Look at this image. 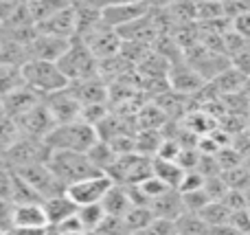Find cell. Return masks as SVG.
I'll return each instance as SVG.
<instances>
[{"instance_id": "ee69618b", "label": "cell", "mask_w": 250, "mask_h": 235, "mask_svg": "<svg viewBox=\"0 0 250 235\" xmlns=\"http://www.w3.org/2000/svg\"><path fill=\"white\" fill-rule=\"evenodd\" d=\"M136 235H178V229H176V222H171V220L156 218L145 231H141Z\"/></svg>"}, {"instance_id": "8fae6325", "label": "cell", "mask_w": 250, "mask_h": 235, "mask_svg": "<svg viewBox=\"0 0 250 235\" xmlns=\"http://www.w3.org/2000/svg\"><path fill=\"white\" fill-rule=\"evenodd\" d=\"M151 7L149 2H112L104 4V22L112 29H123V26L132 24V22L141 20V18L149 16Z\"/></svg>"}, {"instance_id": "44dd1931", "label": "cell", "mask_w": 250, "mask_h": 235, "mask_svg": "<svg viewBox=\"0 0 250 235\" xmlns=\"http://www.w3.org/2000/svg\"><path fill=\"white\" fill-rule=\"evenodd\" d=\"M149 209L154 211L156 218L171 220V222H176L178 218H182V215L187 214L185 200H182V193L178 192V189H171L169 193H165V196H160L158 200H154L149 205Z\"/></svg>"}, {"instance_id": "681fc988", "label": "cell", "mask_w": 250, "mask_h": 235, "mask_svg": "<svg viewBox=\"0 0 250 235\" xmlns=\"http://www.w3.org/2000/svg\"><path fill=\"white\" fill-rule=\"evenodd\" d=\"M233 31L235 33H239L242 38H246L250 42V11L244 13V16H239V18H235L233 20Z\"/></svg>"}, {"instance_id": "60d3db41", "label": "cell", "mask_w": 250, "mask_h": 235, "mask_svg": "<svg viewBox=\"0 0 250 235\" xmlns=\"http://www.w3.org/2000/svg\"><path fill=\"white\" fill-rule=\"evenodd\" d=\"M204 192L208 193V198H211L213 202H224V198L229 196L230 187L226 185V180L220 176H211V178H207V185H204Z\"/></svg>"}, {"instance_id": "3957f363", "label": "cell", "mask_w": 250, "mask_h": 235, "mask_svg": "<svg viewBox=\"0 0 250 235\" xmlns=\"http://www.w3.org/2000/svg\"><path fill=\"white\" fill-rule=\"evenodd\" d=\"M48 167H51L53 174H55L66 187L79 183V180L90 178V176L104 174V171H99L92 165L88 154H79V152H53L51 158H48Z\"/></svg>"}, {"instance_id": "277c9868", "label": "cell", "mask_w": 250, "mask_h": 235, "mask_svg": "<svg viewBox=\"0 0 250 235\" xmlns=\"http://www.w3.org/2000/svg\"><path fill=\"white\" fill-rule=\"evenodd\" d=\"M24 79H26V86L38 90L42 97L55 95V92L66 90V88L70 86L66 75L62 73L60 66L53 64V62L31 60L29 64H24Z\"/></svg>"}, {"instance_id": "836d02e7", "label": "cell", "mask_w": 250, "mask_h": 235, "mask_svg": "<svg viewBox=\"0 0 250 235\" xmlns=\"http://www.w3.org/2000/svg\"><path fill=\"white\" fill-rule=\"evenodd\" d=\"M198 215H200V218H202L211 229H215V227H224V224H229V220H230V209L224 205V202H211V205H208L204 211H200Z\"/></svg>"}, {"instance_id": "83f0119b", "label": "cell", "mask_w": 250, "mask_h": 235, "mask_svg": "<svg viewBox=\"0 0 250 235\" xmlns=\"http://www.w3.org/2000/svg\"><path fill=\"white\" fill-rule=\"evenodd\" d=\"M165 143V134L158 130H138L136 132V152L147 158H156Z\"/></svg>"}, {"instance_id": "7dc6e473", "label": "cell", "mask_w": 250, "mask_h": 235, "mask_svg": "<svg viewBox=\"0 0 250 235\" xmlns=\"http://www.w3.org/2000/svg\"><path fill=\"white\" fill-rule=\"evenodd\" d=\"M224 205L230 209V214H233V211H239V209H248L246 192H235V189H230L229 196L224 198Z\"/></svg>"}, {"instance_id": "f1b7e54d", "label": "cell", "mask_w": 250, "mask_h": 235, "mask_svg": "<svg viewBox=\"0 0 250 235\" xmlns=\"http://www.w3.org/2000/svg\"><path fill=\"white\" fill-rule=\"evenodd\" d=\"M26 4H29L31 18L38 26L42 22H46L48 18H53L57 11H62L68 2H62V0H26Z\"/></svg>"}, {"instance_id": "74e56055", "label": "cell", "mask_w": 250, "mask_h": 235, "mask_svg": "<svg viewBox=\"0 0 250 235\" xmlns=\"http://www.w3.org/2000/svg\"><path fill=\"white\" fill-rule=\"evenodd\" d=\"M24 136H22L20 128H18L16 119H9V117H2V123H0V141H2V152H7V150H11L13 145L18 143V141H22Z\"/></svg>"}, {"instance_id": "4fadbf2b", "label": "cell", "mask_w": 250, "mask_h": 235, "mask_svg": "<svg viewBox=\"0 0 250 235\" xmlns=\"http://www.w3.org/2000/svg\"><path fill=\"white\" fill-rule=\"evenodd\" d=\"M169 84H171V90L180 92V95H185V97H195L208 82L189 64V62L182 60V62H178V64H171Z\"/></svg>"}, {"instance_id": "680465c9", "label": "cell", "mask_w": 250, "mask_h": 235, "mask_svg": "<svg viewBox=\"0 0 250 235\" xmlns=\"http://www.w3.org/2000/svg\"><path fill=\"white\" fill-rule=\"evenodd\" d=\"M248 235H250V233H248Z\"/></svg>"}, {"instance_id": "9c48e42d", "label": "cell", "mask_w": 250, "mask_h": 235, "mask_svg": "<svg viewBox=\"0 0 250 235\" xmlns=\"http://www.w3.org/2000/svg\"><path fill=\"white\" fill-rule=\"evenodd\" d=\"M185 60L189 62V64L193 66V68L198 70L208 84H211L217 75L224 73L226 68H230V57L229 55L208 51V48L202 46V44H198V46L185 51Z\"/></svg>"}, {"instance_id": "6da1fadb", "label": "cell", "mask_w": 250, "mask_h": 235, "mask_svg": "<svg viewBox=\"0 0 250 235\" xmlns=\"http://www.w3.org/2000/svg\"><path fill=\"white\" fill-rule=\"evenodd\" d=\"M97 143H99L97 128L95 126H88V123H83V121L57 126L55 130L46 136V145L53 150V152L88 154Z\"/></svg>"}, {"instance_id": "30bf717a", "label": "cell", "mask_w": 250, "mask_h": 235, "mask_svg": "<svg viewBox=\"0 0 250 235\" xmlns=\"http://www.w3.org/2000/svg\"><path fill=\"white\" fill-rule=\"evenodd\" d=\"M16 123L24 139H40V141H46V136L57 128L55 119L51 117V112H48L44 101L40 106H35L33 110L24 112L22 117H18Z\"/></svg>"}, {"instance_id": "ac0fdd59", "label": "cell", "mask_w": 250, "mask_h": 235, "mask_svg": "<svg viewBox=\"0 0 250 235\" xmlns=\"http://www.w3.org/2000/svg\"><path fill=\"white\" fill-rule=\"evenodd\" d=\"M42 101H44V97L40 95L38 90H33L31 86H24V88H20V90L11 92V95L2 97V117L18 119L24 112L33 110L35 106H40Z\"/></svg>"}, {"instance_id": "9f6ffc18", "label": "cell", "mask_w": 250, "mask_h": 235, "mask_svg": "<svg viewBox=\"0 0 250 235\" xmlns=\"http://www.w3.org/2000/svg\"><path fill=\"white\" fill-rule=\"evenodd\" d=\"M248 134H250V121H248Z\"/></svg>"}, {"instance_id": "d6a6232c", "label": "cell", "mask_w": 250, "mask_h": 235, "mask_svg": "<svg viewBox=\"0 0 250 235\" xmlns=\"http://www.w3.org/2000/svg\"><path fill=\"white\" fill-rule=\"evenodd\" d=\"M176 229L178 235H211V227L198 214H189V211L176 220Z\"/></svg>"}, {"instance_id": "7c38bea8", "label": "cell", "mask_w": 250, "mask_h": 235, "mask_svg": "<svg viewBox=\"0 0 250 235\" xmlns=\"http://www.w3.org/2000/svg\"><path fill=\"white\" fill-rule=\"evenodd\" d=\"M83 42L88 44V48H90L92 55L99 62L112 60V57L121 55V51H123V40H121V35H119V31L108 24L99 26L95 33L83 38Z\"/></svg>"}, {"instance_id": "11a10c76", "label": "cell", "mask_w": 250, "mask_h": 235, "mask_svg": "<svg viewBox=\"0 0 250 235\" xmlns=\"http://www.w3.org/2000/svg\"><path fill=\"white\" fill-rule=\"evenodd\" d=\"M2 235H16L13 231H2Z\"/></svg>"}, {"instance_id": "8d00e7d4", "label": "cell", "mask_w": 250, "mask_h": 235, "mask_svg": "<svg viewBox=\"0 0 250 235\" xmlns=\"http://www.w3.org/2000/svg\"><path fill=\"white\" fill-rule=\"evenodd\" d=\"M222 178L226 180L230 189L235 192H248L250 189V167L242 165V167H235V170H229L222 174Z\"/></svg>"}, {"instance_id": "6f0895ef", "label": "cell", "mask_w": 250, "mask_h": 235, "mask_svg": "<svg viewBox=\"0 0 250 235\" xmlns=\"http://www.w3.org/2000/svg\"><path fill=\"white\" fill-rule=\"evenodd\" d=\"M127 235H136V233H127Z\"/></svg>"}, {"instance_id": "1f68e13d", "label": "cell", "mask_w": 250, "mask_h": 235, "mask_svg": "<svg viewBox=\"0 0 250 235\" xmlns=\"http://www.w3.org/2000/svg\"><path fill=\"white\" fill-rule=\"evenodd\" d=\"M88 158L92 161V165L97 167L99 171H104V174H108V170L117 163V154H114L112 145L105 143V141H99V143L95 145V148L88 152Z\"/></svg>"}, {"instance_id": "db71d44e", "label": "cell", "mask_w": 250, "mask_h": 235, "mask_svg": "<svg viewBox=\"0 0 250 235\" xmlns=\"http://www.w3.org/2000/svg\"><path fill=\"white\" fill-rule=\"evenodd\" d=\"M246 205H248V209H250V189L246 192Z\"/></svg>"}, {"instance_id": "4316f807", "label": "cell", "mask_w": 250, "mask_h": 235, "mask_svg": "<svg viewBox=\"0 0 250 235\" xmlns=\"http://www.w3.org/2000/svg\"><path fill=\"white\" fill-rule=\"evenodd\" d=\"M187 171L178 165L176 161H165V158H154V176H158L165 185L171 189H180L182 178Z\"/></svg>"}, {"instance_id": "5b68a950", "label": "cell", "mask_w": 250, "mask_h": 235, "mask_svg": "<svg viewBox=\"0 0 250 235\" xmlns=\"http://www.w3.org/2000/svg\"><path fill=\"white\" fill-rule=\"evenodd\" d=\"M108 176L119 185H141L154 176V158H147L143 154H127L119 156L117 163L108 170Z\"/></svg>"}, {"instance_id": "4dcf8cb0", "label": "cell", "mask_w": 250, "mask_h": 235, "mask_svg": "<svg viewBox=\"0 0 250 235\" xmlns=\"http://www.w3.org/2000/svg\"><path fill=\"white\" fill-rule=\"evenodd\" d=\"M123 220H125V229H127V233H141L154 222L156 215L149 207H132Z\"/></svg>"}, {"instance_id": "f5cc1de1", "label": "cell", "mask_w": 250, "mask_h": 235, "mask_svg": "<svg viewBox=\"0 0 250 235\" xmlns=\"http://www.w3.org/2000/svg\"><path fill=\"white\" fill-rule=\"evenodd\" d=\"M46 235H62V233H60V229H57V227H51V224H48Z\"/></svg>"}, {"instance_id": "8992f818", "label": "cell", "mask_w": 250, "mask_h": 235, "mask_svg": "<svg viewBox=\"0 0 250 235\" xmlns=\"http://www.w3.org/2000/svg\"><path fill=\"white\" fill-rule=\"evenodd\" d=\"M53 150L46 145V141L40 139H22L11 150L2 152V167L7 170H20L35 163H48Z\"/></svg>"}, {"instance_id": "ffe728a7", "label": "cell", "mask_w": 250, "mask_h": 235, "mask_svg": "<svg viewBox=\"0 0 250 235\" xmlns=\"http://www.w3.org/2000/svg\"><path fill=\"white\" fill-rule=\"evenodd\" d=\"M44 211H46V218L51 227H62L66 220L77 215L79 207L70 200L68 193H60V196H53L44 200Z\"/></svg>"}, {"instance_id": "ba28073f", "label": "cell", "mask_w": 250, "mask_h": 235, "mask_svg": "<svg viewBox=\"0 0 250 235\" xmlns=\"http://www.w3.org/2000/svg\"><path fill=\"white\" fill-rule=\"evenodd\" d=\"M112 187H114V180L108 174H97L70 185L66 189V193H68V198L77 207H90V205H101Z\"/></svg>"}, {"instance_id": "e575fe53", "label": "cell", "mask_w": 250, "mask_h": 235, "mask_svg": "<svg viewBox=\"0 0 250 235\" xmlns=\"http://www.w3.org/2000/svg\"><path fill=\"white\" fill-rule=\"evenodd\" d=\"M82 224L86 227V231H99V227L104 224V220L108 218L104 205H90V207H79L77 211Z\"/></svg>"}, {"instance_id": "bcb514c9", "label": "cell", "mask_w": 250, "mask_h": 235, "mask_svg": "<svg viewBox=\"0 0 250 235\" xmlns=\"http://www.w3.org/2000/svg\"><path fill=\"white\" fill-rule=\"evenodd\" d=\"M99 233H104V235H127L125 220L123 218H114V215H108V218L104 220V224L99 227Z\"/></svg>"}, {"instance_id": "484cf974", "label": "cell", "mask_w": 250, "mask_h": 235, "mask_svg": "<svg viewBox=\"0 0 250 235\" xmlns=\"http://www.w3.org/2000/svg\"><path fill=\"white\" fill-rule=\"evenodd\" d=\"M29 64V48L9 38H0V66H24Z\"/></svg>"}, {"instance_id": "cb8c5ba5", "label": "cell", "mask_w": 250, "mask_h": 235, "mask_svg": "<svg viewBox=\"0 0 250 235\" xmlns=\"http://www.w3.org/2000/svg\"><path fill=\"white\" fill-rule=\"evenodd\" d=\"M104 209L108 215H114V218H125L127 215V211L134 207L132 198H129V192L125 185H119L114 183V187L108 192V196L104 198Z\"/></svg>"}, {"instance_id": "d590c367", "label": "cell", "mask_w": 250, "mask_h": 235, "mask_svg": "<svg viewBox=\"0 0 250 235\" xmlns=\"http://www.w3.org/2000/svg\"><path fill=\"white\" fill-rule=\"evenodd\" d=\"M167 9L178 26L195 24L198 22V4H193V2H171V4H167Z\"/></svg>"}, {"instance_id": "603a6c76", "label": "cell", "mask_w": 250, "mask_h": 235, "mask_svg": "<svg viewBox=\"0 0 250 235\" xmlns=\"http://www.w3.org/2000/svg\"><path fill=\"white\" fill-rule=\"evenodd\" d=\"M211 84L222 97H230V95H239V92L246 90L248 77L244 73H239V70L230 64V68H226L222 75H217Z\"/></svg>"}, {"instance_id": "7402d4cb", "label": "cell", "mask_w": 250, "mask_h": 235, "mask_svg": "<svg viewBox=\"0 0 250 235\" xmlns=\"http://www.w3.org/2000/svg\"><path fill=\"white\" fill-rule=\"evenodd\" d=\"M48 227V218L42 205H16L13 209V229H38Z\"/></svg>"}, {"instance_id": "f546056e", "label": "cell", "mask_w": 250, "mask_h": 235, "mask_svg": "<svg viewBox=\"0 0 250 235\" xmlns=\"http://www.w3.org/2000/svg\"><path fill=\"white\" fill-rule=\"evenodd\" d=\"M26 86L24 79V66H0V88H2V97L11 95V92L20 90Z\"/></svg>"}, {"instance_id": "d6986e66", "label": "cell", "mask_w": 250, "mask_h": 235, "mask_svg": "<svg viewBox=\"0 0 250 235\" xmlns=\"http://www.w3.org/2000/svg\"><path fill=\"white\" fill-rule=\"evenodd\" d=\"M77 13V38L83 40L90 33H95L99 26H104V4L95 2H75Z\"/></svg>"}, {"instance_id": "7bdbcfd3", "label": "cell", "mask_w": 250, "mask_h": 235, "mask_svg": "<svg viewBox=\"0 0 250 235\" xmlns=\"http://www.w3.org/2000/svg\"><path fill=\"white\" fill-rule=\"evenodd\" d=\"M204 185H207V178H204L200 171H187L185 178H182V185L178 192L180 193H193V192H202Z\"/></svg>"}, {"instance_id": "f6af8a7d", "label": "cell", "mask_w": 250, "mask_h": 235, "mask_svg": "<svg viewBox=\"0 0 250 235\" xmlns=\"http://www.w3.org/2000/svg\"><path fill=\"white\" fill-rule=\"evenodd\" d=\"M229 224L235 229V231L242 233V235H248L250 233V209L233 211V214H230Z\"/></svg>"}, {"instance_id": "2e32d148", "label": "cell", "mask_w": 250, "mask_h": 235, "mask_svg": "<svg viewBox=\"0 0 250 235\" xmlns=\"http://www.w3.org/2000/svg\"><path fill=\"white\" fill-rule=\"evenodd\" d=\"M70 42L73 40H62V38L40 33L29 44V62L38 60V62H53V64H57L66 55V51L70 48Z\"/></svg>"}, {"instance_id": "7a4b0ae2", "label": "cell", "mask_w": 250, "mask_h": 235, "mask_svg": "<svg viewBox=\"0 0 250 235\" xmlns=\"http://www.w3.org/2000/svg\"><path fill=\"white\" fill-rule=\"evenodd\" d=\"M57 66H60V70L66 75V79H68L70 84L99 77V60L92 55L88 44L79 38H75L73 42H70V48L66 51V55L57 62Z\"/></svg>"}, {"instance_id": "816d5d0a", "label": "cell", "mask_w": 250, "mask_h": 235, "mask_svg": "<svg viewBox=\"0 0 250 235\" xmlns=\"http://www.w3.org/2000/svg\"><path fill=\"white\" fill-rule=\"evenodd\" d=\"M211 235H242L239 231H235L230 224H224V227H215L211 229Z\"/></svg>"}, {"instance_id": "d4e9b609", "label": "cell", "mask_w": 250, "mask_h": 235, "mask_svg": "<svg viewBox=\"0 0 250 235\" xmlns=\"http://www.w3.org/2000/svg\"><path fill=\"white\" fill-rule=\"evenodd\" d=\"M169 121H171V119H169L167 114L154 104V101H147V104L141 108L138 117H136V128L138 130H158V132H163Z\"/></svg>"}, {"instance_id": "52a82bcc", "label": "cell", "mask_w": 250, "mask_h": 235, "mask_svg": "<svg viewBox=\"0 0 250 235\" xmlns=\"http://www.w3.org/2000/svg\"><path fill=\"white\" fill-rule=\"evenodd\" d=\"M13 171H16L24 183H29L44 200L53 198V196H60V193H66V189H68L53 174L48 163H35V165H26V167H20V170H13Z\"/></svg>"}, {"instance_id": "c3c4849f", "label": "cell", "mask_w": 250, "mask_h": 235, "mask_svg": "<svg viewBox=\"0 0 250 235\" xmlns=\"http://www.w3.org/2000/svg\"><path fill=\"white\" fill-rule=\"evenodd\" d=\"M230 64H233L239 73H244L246 77H250V44L244 48L242 53H237L235 57H230Z\"/></svg>"}, {"instance_id": "9a60e30c", "label": "cell", "mask_w": 250, "mask_h": 235, "mask_svg": "<svg viewBox=\"0 0 250 235\" xmlns=\"http://www.w3.org/2000/svg\"><path fill=\"white\" fill-rule=\"evenodd\" d=\"M38 31L44 35L62 40H75L77 38V13H75V2H68L62 11H57L46 22L38 24Z\"/></svg>"}, {"instance_id": "e0dca14e", "label": "cell", "mask_w": 250, "mask_h": 235, "mask_svg": "<svg viewBox=\"0 0 250 235\" xmlns=\"http://www.w3.org/2000/svg\"><path fill=\"white\" fill-rule=\"evenodd\" d=\"M73 97L82 106L90 104H110V84L101 77L83 79V82H73L68 86Z\"/></svg>"}, {"instance_id": "ab89813d", "label": "cell", "mask_w": 250, "mask_h": 235, "mask_svg": "<svg viewBox=\"0 0 250 235\" xmlns=\"http://www.w3.org/2000/svg\"><path fill=\"white\" fill-rule=\"evenodd\" d=\"M138 189H141L143 192V196L147 198V200H149V205L154 200H158L160 196H165V193H169L171 192V187H169V185H165L163 180L158 178V176H151V178H147L145 183H141V185H136Z\"/></svg>"}, {"instance_id": "5bb4252c", "label": "cell", "mask_w": 250, "mask_h": 235, "mask_svg": "<svg viewBox=\"0 0 250 235\" xmlns=\"http://www.w3.org/2000/svg\"><path fill=\"white\" fill-rule=\"evenodd\" d=\"M44 104H46L48 112H51V117L55 119L57 126L75 123V121H79V117H82V108H83V106L75 99L73 92H70L68 88H66V90L55 92V95L44 97Z\"/></svg>"}, {"instance_id": "f35d334b", "label": "cell", "mask_w": 250, "mask_h": 235, "mask_svg": "<svg viewBox=\"0 0 250 235\" xmlns=\"http://www.w3.org/2000/svg\"><path fill=\"white\" fill-rule=\"evenodd\" d=\"M224 18V2H198V24H213Z\"/></svg>"}, {"instance_id": "b9f144b4", "label": "cell", "mask_w": 250, "mask_h": 235, "mask_svg": "<svg viewBox=\"0 0 250 235\" xmlns=\"http://www.w3.org/2000/svg\"><path fill=\"white\" fill-rule=\"evenodd\" d=\"M182 200H185V209L189 214H200V211H204L213 202L204 189L202 192H193V193H182Z\"/></svg>"}, {"instance_id": "f907efd6", "label": "cell", "mask_w": 250, "mask_h": 235, "mask_svg": "<svg viewBox=\"0 0 250 235\" xmlns=\"http://www.w3.org/2000/svg\"><path fill=\"white\" fill-rule=\"evenodd\" d=\"M48 227H38V229H13L16 235H46Z\"/></svg>"}]
</instances>
